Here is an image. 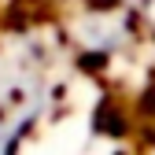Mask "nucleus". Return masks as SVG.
Segmentation results:
<instances>
[{"instance_id": "1", "label": "nucleus", "mask_w": 155, "mask_h": 155, "mask_svg": "<svg viewBox=\"0 0 155 155\" xmlns=\"http://www.w3.org/2000/svg\"><path fill=\"white\" fill-rule=\"evenodd\" d=\"M140 11H144V18L155 26V0H140Z\"/></svg>"}]
</instances>
